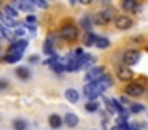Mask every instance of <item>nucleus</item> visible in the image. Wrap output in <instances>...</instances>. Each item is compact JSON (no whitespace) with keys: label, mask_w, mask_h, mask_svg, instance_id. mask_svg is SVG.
Here are the masks:
<instances>
[{"label":"nucleus","mask_w":148,"mask_h":130,"mask_svg":"<svg viewBox=\"0 0 148 130\" xmlns=\"http://www.w3.org/2000/svg\"><path fill=\"white\" fill-rule=\"evenodd\" d=\"M0 56H2V48H0Z\"/></svg>","instance_id":"nucleus-36"},{"label":"nucleus","mask_w":148,"mask_h":130,"mask_svg":"<svg viewBox=\"0 0 148 130\" xmlns=\"http://www.w3.org/2000/svg\"><path fill=\"white\" fill-rule=\"evenodd\" d=\"M13 129L14 130H26L27 129V122L24 119H14L13 120Z\"/></svg>","instance_id":"nucleus-25"},{"label":"nucleus","mask_w":148,"mask_h":130,"mask_svg":"<svg viewBox=\"0 0 148 130\" xmlns=\"http://www.w3.org/2000/svg\"><path fill=\"white\" fill-rule=\"evenodd\" d=\"M105 75V70H103V67H100V65H96L94 68H91L89 71L86 73V76H84V79L88 81V84L89 82H96V81H99L102 76Z\"/></svg>","instance_id":"nucleus-6"},{"label":"nucleus","mask_w":148,"mask_h":130,"mask_svg":"<svg viewBox=\"0 0 148 130\" xmlns=\"http://www.w3.org/2000/svg\"><path fill=\"white\" fill-rule=\"evenodd\" d=\"M0 22H2L3 25H7L8 29H10V27H18V21L11 19L10 16H7L3 11H0Z\"/></svg>","instance_id":"nucleus-13"},{"label":"nucleus","mask_w":148,"mask_h":130,"mask_svg":"<svg viewBox=\"0 0 148 130\" xmlns=\"http://www.w3.org/2000/svg\"><path fill=\"white\" fill-rule=\"evenodd\" d=\"M3 13H5L7 16H10L11 19L18 21V16H19V13H18L16 10H14L13 6H11V5H7V6H5V8H3Z\"/></svg>","instance_id":"nucleus-21"},{"label":"nucleus","mask_w":148,"mask_h":130,"mask_svg":"<svg viewBox=\"0 0 148 130\" xmlns=\"http://www.w3.org/2000/svg\"><path fill=\"white\" fill-rule=\"evenodd\" d=\"M0 35H2V38H5V40H13L14 38V33L7 27V25L2 24V22H0Z\"/></svg>","instance_id":"nucleus-17"},{"label":"nucleus","mask_w":148,"mask_h":130,"mask_svg":"<svg viewBox=\"0 0 148 130\" xmlns=\"http://www.w3.org/2000/svg\"><path fill=\"white\" fill-rule=\"evenodd\" d=\"M0 38H2V35H0Z\"/></svg>","instance_id":"nucleus-37"},{"label":"nucleus","mask_w":148,"mask_h":130,"mask_svg":"<svg viewBox=\"0 0 148 130\" xmlns=\"http://www.w3.org/2000/svg\"><path fill=\"white\" fill-rule=\"evenodd\" d=\"M38 62V56H30L29 57V63H35Z\"/></svg>","instance_id":"nucleus-34"},{"label":"nucleus","mask_w":148,"mask_h":130,"mask_svg":"<svg viewBox=\"0 0 148 130\" xmlns=\"http://www.w3.org/2000/svg\"><path fill=\"white\" fill-rule=\"evenodd\" d=\"M137 6H138V3L135 2V0H124V2L121 3V8L124 10V11H135Z\"/></svg>","instance_id":"nucleus-18"},{"label":"nucleus","mask_w":148,"mask_h":130,"mask_svg":"<svg viewBox=\"0 0 148 130\" xmlns=\"http://www.w3.org/2000/svg\"><path fill=\"white\" fill-rule=\"evenodd\" d=\"M16 76L19 79H24V81H26V79H29L30 76H32V73H30V70L27 68V67H18L16 68Z\"/></svg>","instance_id":"nucleus-16"},{"label":"nucleus","mask_w":148,"mask_h":130,"mask_svg":"<svg viewBox=\"0 0 148 130\" xmlns=\"http://www.w3.org/2000/svg\"><path fill=\"white\" fill-rule=\"evenodd\" d=\"M126 94L131 95V97H140L145 94V87L138 82H131V84L126 86Z\"/></svg>","instance_id":"nucleus-9"},{"label":"nucleus","mask_w":148,"mask_h":130,"mask_svg":"<svg viewBox=\"0 0 148 130\" xmlns=\"http://www.w3.org/2000/svg\"><path fill=\"white\" fill-rule=\"evenodd\" d=\"M143 110H145L143 105H140V103H132V105H131V108H129V113L137 114V113H142Z\"/></svg>","instance_id":"nucleus-26"},{"label":"nucleus","mask_w":148,"mask_h":130,"mask_svg":"<svg viewBox=\"0 0 148 130\" xmlns=\"http://www.w3.org/2000/svg\"><path fill=\"white\" fill-rule=\"evenodd\" d=\"M110 130H121V127H119L118 124H116V125H113V127H112V129H110Z\"/></svg>","instance_id":"nucleus-35"},{"label":"nucleus","mask_w":148,"mask_h":130,"mask_svg":"<svg viewBox=\"0 0 148 130\" xmlns=\"http://www.w3.org/2000/svg\"><path fill=\"white\" fill-rule=\"evenodd\" d=\"M8 89V81L7 79H0V91H5Z\"/></svg>","instance_id":"nucleus-33"},{"label":"nucleus","mask_w":148,"mask_h":130,"mask_svg":"<svg viewBox=\"0 0 148 130\" xmlns=\"http://www.w3.org/2000/svg\"><path fill=\"white\" fill-rule=\"evenodd\" d=\"M65 98H67L69 101H72V103H77L80 95H78V92L75 91V89H67V91H65Z\"/></svg>","instance_id":"nucleus-19"},{"label":"nucleus","mask_w":148,"mask_h":130,"mask_svg":"<svg viewBox=\"0 0 148 130\" xmlns=\"http://www.w3.org/2000/svg\"><path fill=\"white\" fill-rule=\"evenodd\" d=\"M35 22H37V16H35V14H27V18H26V24H29V25H35Z\"/></svg>","instance_id":"nucleus-30"},{"label":"nucleus","mask_w":148,"mask_h":130,"mask_svg":"<svg viewBox=\"0 0 148 130\" xmlns=\"http://www.w3.org/2000/svg\"><path fill=\"white\" fill-rule=\"evenodd\" d=\"M64 122H65V125L67 127H77L78 125V116L77 114H73V113H67L65 114V117H64Z\"/></svg>","instance_id":"nucleus-15"},{"label":"nucleus","mask_w":148,"mask_h":130,"mask_svg":"<svg viewBox=\"0 0 148 130\" xmlns=\"http://www.w3.org/2000/svg\"><path fill=\"white\" fill-rule=\"evenodd\" d=\"M24 33H26V29H24V27H16V30H14V37H16V38H19V40H21V38L24 37Z\"/></svg>","instance_id":"nucleus-29"},{"label":"nucleus","mask_w":148,"mask_h":130,"mask_svg":"<svg viewBox=\"0 0 148 130\" xmlns=\"http://www.w3.org/2000/svg\"><path fill=\"white\" fill-rule=\"evenodd\" d=\"M99 106H100V103H99L97 100H91V101H88V103L84 105L86 111H89V113H94V111H99Z\"/></svg>","instance_id":"nucleus-24"},{"label":"nucleus","mask_w":148,"mask_h":130,"mask_svg":"<svg viewBox=\"0 0 148 130\" xmlns=\"http://www.w3.org/2000/svg\"><path fill=\"white\" fill-rule=\"evenodd\" d=\"M59 35H61V38H64L65 41H75L78 38V29H77V25H73V24H64L61 27Z\"/></svg>","instance_id":"nucleus-3"},{"label":"nucleus","mask_w":148,"mask_h":130,"mask_svg":"<svg viewBox=\"0 0 148 130\" xmlns=\"http://www.w3.org/2000/svg\"><path fill=\"white\" fill-rule=\"evenodd\" d=\"M118 125L121 127V130H132V127L129 125L126 120H121V119H119V120H118Z\"/></svg>","instance_id":"nucleus-31"},{"label":"nucleus","mask_w":148,"mask_h":130,"mask_svg":"<svg viewBox=\"0 0 148 130\" xmlns=\"http://www.w3.org/2000/svg\"><path fill=\"white\" fill-rule=\"evenodd\" d=\"M16 6L18 10H21L24 13H30L35 5H34V2H29V0H19V2H16Z\"/></svg>","instance_id":"nucleus-11"},{"label":"nucleus","mask_w":148,"mask_h":130,"mask_svg":"<svg viewBox=\"0 0 148 130\" xmlns=\"http://www.w3.org/2000/svg\"><path fill=\"white\" fill-rule=\"evenodd\" d=\"M56 41H58V33H49L46 37L45 43H43V52L46 56H54V51H56Z\"/></svg>","instance_id":"nucleus-4"},{"label":"nucleus","mask_w":148,"mask_h":130,"mask_svg":"<svg viewBox=\"0 0 148 130\" xmlns=\"http://www.w3.org/2000/svg\"><path fill=\"white\" fill-rule=\"evenodd\" d=\"M138 60H140V51H137V49H129V51H126V52L123 54V62H124V65H127V67L135 65Z\"/></svg>","instance_id":"nucleus-5"},{"label":"nucleus","mask_w":148,"mask_h":130,"mask_svg":"<svg viewBox=\"0 0 148 130\" xmlns=\"http://www.w3.org/2000/svg\"><path fill=\"white\" fill-rule=\"evenodd\" d=\"M112 82H113V79H112V76L110 75H103L102 78L99 79V81H96V82H89V84H86L84 86V95H86L89 100H96L99 95H102L103 92L107 91V89L112 86Z\"/></svg>","instance_id":"nucleus-1"},{"label":"nucleus","mask_w":148,"mask_h":130,"mask_svg":"<svg viewBox=\"0 0 148 130\" xmlns=\"http://www.w3.org/2000/svg\"><path fill=\"white\" fill-rule=\"evenodd\" d=\"M21 57H23V54H14V52H8L7 56H5L3 62H7V63H16V62H19V60H21Z\"/></svg>","instance_id":"nucleus-20"},{"label":"nucleus","mask_w":148,"mask_h":130,"mask_svg":"<svg viewBox=\"0 0 148 130\" xmlns=\"http://www.w3.org/2000/svg\"><path fill=\"white\" fill-rule=\"evenodd\" d=\"M115 25L119 29V30H127V29H131L132 25H134V22H132V19L129 18V16L119 14V16L115 18Z\"/></svg>","instance_id":"nucleus-8"},{"label":"nucleus","mask_w":148,"mask_h":130,"mask_svg":"<svg viewBox=\"0 0 148 130\" xmlns=\"http://www.w3.org/2000/svg\"><path fill=\"white\" fill-rule=\"evenodd\" d=\"M27 48V40H16L10 44L8 52H14V54H24V49Z\"/></svg>","instance_id":"nucleus-10"},{"label":"nucleus","mask_w":148,"mask_h":130,"mask_svg":"<svg viewBox=\"0 0 148 130\" xmlns=\"http://www.w3.org/2000/svg\"><path fill=\"white\" fill-rule=\"evenodd\" d=\"M34 5L40 6V8H48V2H43V0H34Z\"/></svg>","instance_id":"nucleus-32"},{"label":"nucleus","mask_w":148,"mask_h":130,"mask_svg":"<svg viewBox=\"0 0 148 130\" xmlns=\"http://www.w3.org/2000/svg\"><path fill=\"white\" fill-rule=\"evenodd\" d=\"M115 8H103V10H100L99 13H97L96 16H94V22H96L97 25H105V24H108L110 21H113V19L116 18L115 16Z\"/></svg>","instance_id":"nucleus-2"},{"label":"nucleus","mask_w":148,"mask_h":130,"mask_svg":"<svg viewBox=\"0 0 148 130\" xmlns=\"http://www.w3.org/2000/svg\"><path fill=\"white\" fill-rule=\"evenodd\" d=\"M110 100H112V103H113V106H115V110L118 111L119 114H123V113L126 111V110H124V106H123V105L119 103V100H116V98H110Z\"/></svg>","instance_id":"nucleus-27"},{"label":"nucleus","mask_w":148,"mask_h":130,"mask_svg":"<svg viewBox=\"0 0 148 130\" xmlns=\"http://www.w3.org/2000/svg\"><path fill=\"white\" fill-rule=\"evenodd\" d=\"M96 46L99 49H105V48L110 46V40L105 37H97V41H96Z\"/></svg>","instance_id":"nucleus-23"},{"label":"nucleus","mask_w":148,"mask_h":130,"mask_svg":"<svg viewBox=\"0 0 148 130\" xmlns=\"http://www.w3.org/2000/svg\"><path fill=\"white\" fill-rule=\"evenodd\" d=\"M116 76H118V79H121V81H131V79L134 78V71H132L131 67H127V65H118L116 67Z\"/></svg>","instance_id":"nucleus-7"},{"label":"nucleus","mask_w":148,"mask_h":130,"mask_svg":"<svg viewBox=\"0 0 148 130\" xmlns=\"http://www.w3.org/2000/svg\"><path fill=\"white\" fill-rule=\"evenodd\" d=\"M48 122H49V127H51V129H59V127L62 125V122H64V119H62L59 114H51V116L48 117Z\"/></svg>","instance_id":"nucleus-14"},{"label":"nucleus","mask_w":148,"mask_h":130,"mask_svg":"<svg viewBox=\"0 0 148 130\" xmlns=\"http://www.w3.org/2000/svg\"><path fill=\"white\" fill-rule=\"evenodd\" d=\"M80 25L84 29V30L91 32V27H92V19H91V16H84V18H81Z\"/></svg>","instance_id":"nucleus-22"},{"label":"nucleus","mask_w":148,"mask_h":130,"mask_svg":"<svg viewBox=\"0 0 148 130\" xmlns=\"http://www.w3.org/2000/svg\"><path fill=\"white\" fill-rule=\"evenodd\" d=\"M103 101H105V106H107V111H108V113H110V116H112V114L113 113H115V106H113V103H112V100H108V98H105V100H103Z\"/></svg>","instance_id":"nucleus-28"},{"label":"nucleus","mask_w":148,"mask_h":130,"mask_svg":"<svg viewBox=\"0 0 148 130\" xmlns=\"http://www.w3.org/2000/svg\"><path fill=\"white\" fill-rule=\"evenodd\" d=\"M96 41H97V35H94L92 32H86L83 37V44L86 48L89 46H96Z\"/></svg>","instance_id":"nucleus-12"}]
</instances>
